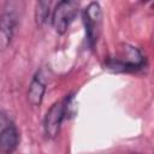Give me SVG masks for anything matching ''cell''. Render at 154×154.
Returning a JSON list of instances; mask_svg holds the SVG:
<instances>
[{"instance_id": "3", "label": "cell", "mask_w": 154, "mask_h": 154, "mask_svg": "<svg viewBox=\"0 0 154 154\" xmlns=\"http://www.w3.org/2000/svg\"><path fill=\"white\" fill-rule=\"evenodd\" d=\"M19 144V132L7 113L0 111V154H12Z\"/></svg>"}, {"instance_id": "8", "label": "cell", "mask_w": 154, "mask_h": 154, "mask_svg": "<svg viewBox=\"0 0 154 154\" xmlns=\"http://www.w3.org/2000/svg\"><path fill=\"white\" fill-rule=\"evenodd\" d=\"M49 6L51 2L49 1H38L36 4V10H35V19L36 23L42 25L49 16Z\"/></svg>"}, {"instance_id": "7", "label": "cell", "mask_w": 154, "mask_h": 154, "mask_svg": "<svg viewBox=\"0 0 154 154\" xmlns=\"http://www.w3.org/2000/svg\"><path fill=\"white\" fill-rule=\"evenodd\" d=\"M46 90V83L41 76L40 72H37L34 78L30 82L29 89H28V101L31 106H40L45 95Z\"/></svg>"}, {"instance_id": "2", "label": "cell", "mask_w": 154, "mask_h": 154, "mask_svg": "<svg viewBox=\"0 0 154 154\" xmlns=\"http://www.w3.org/2000/svg\"><path fill=\"white\" fill-rule=\"evenodd\" d=\"M72 97L67 96L63 101L55 102L46 113L43 119V130L47 138H55L59 135L63 120L65 119L66 113L69 112V106Z\"/></svg>"}, {"instance_id": "4", "label": "cell", "mask_w": 154, "mask_h": 154, "mask_svg": "<svg viewBox=\"0 0 154 154\" xmlns=\"http://www.w3.org/2000/svg\"><path fill=\"white\" fill-rule=\"evenodd\" d=\"M78 2L71 0H63L58 2L52 13V24L55 31L60 35L65 34L77 16Z\"/></svg>"}, {"instance_id": "1", "label": "cell", "mask_w": 154, "mask_h": 154, "mask_svg": "<svg viewBox=\"0 0 154 154\" xmlns=\"http://www.w3.org/2000/svg\"><path fill=\"white\" fill-rule=\"evenodd\" d=\"M119 49L106 60V69L112 72H134L144 66L141 52L130 45H122Z\"/></svg>"}, {"instance_id": "5", "label": "cell", "mask_w": 154, "mask_h": 154, "mask_svg": "<svg viewBox=\"0 0 154 154\" xmlns=\"http://www.w3.org/2000/svg\"><path fill=\"white\" fill-rule=\"evenodd\" d=\"M83 22L85 26L88 43L91 48H94L101 34L102 26V11L97 2H90L83 10Z\"/></svg>"}, {"instance_id": "6", "label": "cell", "mask_w": 154, "mask_h": 154, "mask_svg": "<svg viewBox=\"0 0 154 154\" xmlns=\"http://www.w3.org/2000/svg\"><path fill=\"white\" fill-rule=\"evenodd\" d=\"M17 14L13 11H5L0 16V47L6 48L12 40L17 26Z\"/></svg>"}]
</instances>
